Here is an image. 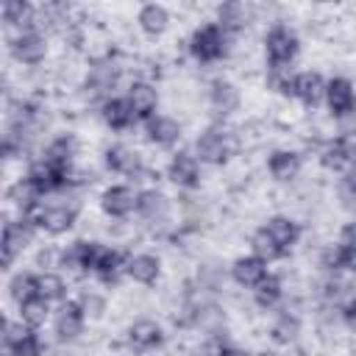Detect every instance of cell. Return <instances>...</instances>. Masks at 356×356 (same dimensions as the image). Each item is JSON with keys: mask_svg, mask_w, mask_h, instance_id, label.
<instances>
[{"mask_svg": "<svg viewBox=\"0 0 356 356\" xmlns=\"http://www.w3.org/2000/svg\"><path fill=\"white\" fill-rule=\"evenodd\" d=\"M231 153H234V142L220 128L203 131L197 136V142H195V159L197 161H206V164H225Z\"/></svg>", "mask_w": 356, "mask_h": 356, "instance_id": "obj_4", "label": "cell"}, {"mask_svg": "<svg viewBox=\"0 0 356 356\" xmlns=\"http://www.w3.org/2000/svg\"><path fill=\"white\" fill-rule=\"evenodd\" d=\"M11 56L19 64H39L47 56V42L36 28H25L17 39H11Z\"/></svg>", "mask_w": 356, "mask_h": 356, "instance_id": "obj_10", "label": "cell"}, {"mask_svg": "<svg viewBox=\"0 0 356 356\" xmlns=\"http://www.w3.org/2000/svg\"><path fill=\"white\" fill-rule=\"evenodd\" d=\"M250 356H267V353H250Z\"/></svg>", "mask_w": 356, "mask_h": 356, "instance_id": "obj_45", "label": "cell"}, {"mask_svg": "<svg viewBox=\"0 0 356 356\" xmlns=\"http://www.w3.org/2000/svg\"><path fill=\"white\" fill-rule=\"evenodd\" d=\"M78 303H81V309H83L86 317H100V312H103V300L97 295H83Z\"/></svg>", "mask_w": 356, "mask_h": 356, "instance_id": "obj_42", "label": "cell"}, {"mask_svg": "<svg viewBox=\"0 0 356 356\" xmlns=\"http://www.w3.org/2000/svg\"><path fill=\"white\" fill-rule=\"evenodd\" d=\"M47 317H50V303L44 300V298H31V300H25V303H19V323H25L28 328H39V325H44L47 323Z\"/></svg>", "mask_w": 356, "mask_h": 356, "instance_id": "obj_31", "label": "cell"}, {"mask_svg": "<svg viewBox=\"0 0 356 356\" xmlns=\"http://www.w3.org/2000/svg\"><path fill=\"white\" fill-rule=\"evenodd\" d=\"M100 117L111 131H125L136 122V114L125 97H106L100 106Z\"/></svg>", "mask_w": 356, "mask_h": 356, "instance_id": "obj_18", "label": "cell"}, {"mask_svg": "<svg viewBox=\"0 0 356 356\" xmlns=\"http://www.w3.org/2000/svg\"><path fill=\"white\" fill-rule=\"evenodd\" d=\"M75 217H78V209L72 203H47V206L42 203V206H36L31 214H25L19 220L31 222L36 231H47V234L58 236V234L72 228Z\"/></svg>", "mask_w": 356, "mask_h": 356, "instance_id": "obj_2", "label": "cell"}, {"mask_svg": "<svg viewBox=\"0 0 356 356\" xmlns=\"http://www.w3.org/2000/svg\"><path fill=\"white\" fill-rule=\"evenodd\" d=\"M261 228L273 236V242L281 248L284 256H286V253L298 245V239H300V225H298L292 217H286V214H275V217H270Z\"/></svg>", "mask_w": 356, "mask_h": 356, "instance_id": "obj_16", "label": "cell"}, {"mask_svg": "<svg viewBox=\"0 0 356 356\" xmlns=\"http://www.w3.org/2000/svg\"><path fill=\"white\" fill-rule=\"evenodd\" d=\"M209 103L220 117H228L239 108V89L231 81H214L209 89Z\"/></svg>", "mask_w": 356, "mask_h": 356, "instance_id": "obj_25", "label": "cell"}, {"mask_svg": "<svg viewBox=\"0 0 356 356\" xmlns=\"http://www.w3.org/2000/svg\"><path fill=\"white\" fill-rule=\"evenodd\" d=\"M117 78H120V70H117L114 64L103 61V64H95V67L89 70V81H86V86L95 89V92H100V95H106V92L117 83Z\"/></svg>", "mask_w": 356, "mask_h": 356, "instance_id": "obj_32", "label": "cell"}, {"mask_svg": "<svg viewBox=\"0 0 356 356\" xmlns=\"http://www.w3.org/2000/svg\"><path fill=\"white\" fill-rule=\"evenodd\" d=\"M136 22H139V28H142L147 36H161V33L167 31V25H170V14H167V8L159 6V3H145V6L139 8V14H136Z\"/></svg>", "mask_w": 356, "mask_h": 356, "instance_id": "obj_27", "label": "cell"}, {"mask_svg": "<svg viewBox=\"0 0 356 356\" xmlns=\"http://www.w3.org/2000/svg\"><path fill=\"white\" fill-rule=\"evenodd\" d=\"M300 50L298 33L289 25H273L264 36V56H267V67H289L295 61Z\"/></svg>", "mask_w": 356, "mask_h": 356, "instance_id": "obj_3", "label": "cell"}, {"mask_svg": "<svg viewBox=\"0 0 356 356\" xmlns=\"http://www.w3.org/2000/svg\"><path fill=\"white\" fill-rule=\"evenodd\" d=\"M125 100L131 103L136 120H145V122H147L150 117H156V108H159V92H156L147 81H134V83L128 86V92H125Z\"/></svg>", "mask_w": 356, "mask_h": 356, "instance_id": "obj_14", "label": "cell"}, {"mask_svg": "<svg viewBox=\"0 0 356 356\" xmlns=\"http://www.w3.org/2000/svg\"><path fill=\"white\" fill-rule=\"evenodd\" d=\"M136 211H139V217H142L145 222L156 225V222H164V220H167V214H170V200H167V195L159 192V189H145V192H139V206H136Z\"/></svg>", "mask_w": 356, "mask_h": 356, "instance_id": "obj_20", "label": "cell"}, {"mask_svg": "<svg viewBox=\"0 0 356 356\" xmlns=\"http://www.w3.org/2000/svg\"><path fill=\"white\" fill-rule=\"evenodd\" d=\"M250 248H253V256H259L261 261H275V259L284 256L281 248L273 242V236H270L264 228H259V231L250 236Z\"/></svg>", "mask_w": 356, "mask_h": 356, "instance_id": "obj_38", "label": "cell"}, {"mask_svg": "<svg viewBox=\"0 0 356 356\" xmlns=\"http://www.w3.org/2000/svg\"><path fill=\"white\" fill-rule=\"evenodd\" d=\"M3 19H6L8 25H17V28L31 25V19H33V6L25 3V0H6V3H3Z\"/></svg>", "mask_w": 356, "mask_h": 356, "instance_id": "obj_37", "label": "cell"}, {"mask_svg": "<svg viewBox=\"0 0 356 356\" xmlns=\"http://www.w3.org/2000/svg\"><path fill=\"white\" fill-rule=\"evenodd\" d=\"M75 150H78V142L72 136H56L47 150H44V159L64 167V170H72V159H75Z\"/></svg>", "mask_w": 356, "mask_h": 356, "instance_id": "obj_30", "label": "cell"}, {"mask_svg": "<svg viewBox=\"0 0 356 356\" xmlns=\"http://www.w3.org/2000/svg\"><path fill=\"white\" fill-rule=\"evenodd\" d=\"M106 167L120 175H136L142 170V156L125 145H111L106 150Z\"/></svg>", "mask_w": 356, "mask_h": 356, "instance_id": "obj_24", "label": "cell"}, {"mask_svg": "<svg viewBox=\"0 0 356 356\" xmlns=\"http://www.w3.org/2000/svg\"><path fill=\"white\" fill-rule=\"evenodd\" d=\"M128 259H131V256H125L122 250H114V248H106V245H103L100 259H97V264H95V270H92V273H95L103 284H117V281H120V275H125Z\"/></svg>", "mask_w": 356, "mask_h": 356, "instance_id": "obj_19", "label": "cell"}, {"mask_svg": "<svg viewBox=\"0 0 356 356\" xmlns=\"http://www.w3.org/2000/svg\"><path fill=\"white\" fill-rule=\"evenodd\" d=\"M145 125H147V139L159 147H172L181 139V125L167 114H156Z\"/></svg>", "mask_w": 356, "mask_h": 356, "instance_id": "obj_23", "label": "cell"}, {"mask_svg": "<svg viewBox=\"0 0 356 356\" xmlns=\"http://www.w3.org/2000/svg\"><path fill=\"white\" fill-rule=\"evenodd\" d=\"M320 161H323V167H325V170L348 172V170L356 164V136L345 134V136L331 139V142L323 147Z\"/></svg>", "mask_w": 356, "mask_h": 356, "instance_id": "obj_6", "label": "cell"}, {"mask_svg": "<svg viewBox=\"0 0 356 356\" xmlns=\"http://www.w3.org/2000/svg\"><path fill=\"white\" fill-rule=\"evenodd\" d=\"M167 178L175 184V186H184V189H195L200 184V161L192 156V153H175L167 164Z\"/></svg>", "mask_w": 356, "mask_h": 356, "instance_id": "obj_13", "label": "cell"}, {"mask_svg": "<svg viewBox=\"0 0 356 356\" xmlns=\"http://www.w3.org/2000/svg\"><path fill=\"white\" fill-rule=\"evenodd\" d=\"M267 170H270V175L275 181L286 184V181L298 178V172H300V156L295 150H273L270 159H267Z\"/></svg>", "mask_w": 356, "mask_h": 356, "instance_id": "obj_26", "label": "cell"}, {"mask_svg": "<svg viewBox=\"0 0 356 356\" xmlns=\"http://www.w3.org/2000/svg\"><path fill=\"white\" fill-rule=\"evenodd\" d=\"M8 353H11V356H42V339H39V334H36L33 328H28L25 337L17 339V342L8 348Z\"/></svg>", "mask_w": 356, "mask_h": 356, "instance_id": "obj_40", "label": "cell"}, {"mask_svg": "<svg viewBox=\"0 0 356 356\" xmlns=\"http://www.w3.org/2000/svg\"><path fill=\"white\" fill-rule=\"evenodd\" d=\"M159 273H161V261L153 253H136V256L128 259V267H125V275L136 284H145V286L156 284Z\"/></svg>", "mask_w": 356, "mask_h": 356, "instance_id": "obj_21", "label": "cell"}, {"mask_svg": "<svg viewBox=\"0 0 356 356\" xmlns=\"http://www.w3.org/2000/svg\"><path fill=\"white\" fill-rule=\"evenodd\" d=\"M281 295H284V289H281V278L278 275H267L256 289H253V298H256V303L261 306V309H270V306H275L278 300H281Z\"/></svg>", "mask_w": 356, "mask_h": 356, "instance_id": "obj_35", "label": "cell"}, {"mask_svg": "<svg viewBox=\"0 0 356 356\" xmlns=\"http://www.w3.org/2000/svg\"><path fill=\"white\" fill-rule=\"evenodd\" d=\"M228 50H231V33L217 22H206V25L195 28V33L189 39V53L200 64L220 61L228 56Z\"/></svg>", "mask_w": 356, "mask_h": 356, "instance_id": "obj_1", "label": "cell"}, {"mask_svg": "<svg viewBox=\"0 0 356 356\" xmlns=\"http://www.w3.org/2000/svg\"><path fill=\"white\" fill-rule=\"evenodd\" d=\"M270 273H267V261H261L259 256H239L234 264H231V278L239 284V286H245V289H256L264 278H267Z\"/></svg>", "mask_w": 356, "mask_h": 356, "instance_id": "obj_15", "label": "cell"}, {"mask_svg": "<svg viewBox=\"0 0 356 356\" xmlns=\"http://www.w3.org/2000/svg\"><path fill=\"white\" fill-rule=\"evenodd\" d=\"M36 281H39V298H44L47 303H53V300L56 303H64L67 284H64L61 275H56V273H39Z\"/></svg>", "mask_w": 356, "mask_h": 356, "instance_id": "obj_34", "label": "cell"}, {"mask_svg": "<svg viewBox=\"0 0 356 356\" xmlns=\"http://www.w3.org/2000/svg\"><path fill=\"white\" fill-rule=\"evenodd\" d=\"M298 331H300V323H298V317H292V314H281V317L273 323V328H270V334H273V339H275L278 345H289V342L298 337Z\"/></svg>", "mask_w": 356, "mask_h": 356, "instance_id": "obj_39", "label": "cell"}, {"mask_svg": "<svg viewBox=\"0 0 356 356\" xmlns=\"http://www.w3.org/2000/svg\"><path fill=\"white\" fill-rule=\"evenodd\" d=\"M70 172H72V170H64V167H58V164H53V161H47V159L42 156V159H36V161L28 167L25 178H28L42 195H53V192H58V189H64V186L70 184Z\"/></svg>", "mask_w": 356, "mask_h": 356, "instance_id": "obj_5", "label": "cell"}, {"mask_svg": "<svg viewBox=\"0 0 356 356\" xmlns=\"http://www.w3.org/2000/svg\"><path fill=\"white\" fill-rule=\"evenodd\" d=\"M342 320H345V325H348L350 331H356V298L342 306Z\"/></svg>", "mask_w": 356, "mask_h": 356, "instance_id": "obj_44", "label": "cell"}, {"mask_svg": "<svg viewBox=\"0 0 356 356\" xmlns=\"http://www.w3.org/2000/svg\"><path fill=\"white\" fill-rule=\"evenodd\" d=\"M325 83L328 81H323L320 72H312V70L298 72L295 75V97L306 106H317L320 100H325Z\"/></svg>", "mask_w": 356, "mask_h": 356, "instance_id": "obj_22", "label": "cell"}, {"mask_svg": "<svg viewBox=\"0 0 356 356\" xmlns=\"http://www.w3.org/2000/svg\"><path fill=\"white\" fill-rule=\"evenodd\" d=\"M100 250L103 245L100 242H86V239H78L72 242L64 253H61V267L72 270V273H92L97 259H100Z\"/></svg>", "mask_w": 356, "mask_h": 356, "instance_id": "obj_9", "label": "cell"}, {"mask_svg": "<svg viewBox=\"0 0 356 356\" xmlns=\"http://www.w3.org/2000/svg\"><path fill=\"white\" fill-rule=\"evenodd\" d=\"M320 264L325 267V270H331V273H339V270H348V250L337 242V245H328L325 250H323V256H320Z\"/></svg>", "mask_w": 356, "mask_h": 356, "instance_id": "obj_41", "label": "cell"}, {"mask_svg": "<svg viewBox=\"0 0 356 356\" xmlns=\"http://www.w3.org/2000/svg\"><path fill=\"white\" fill-rule=\"evenodd\" d=\"M248 6L245 3H222L217 6V25H222L228 33H236L248 25Z\"/></svg>", "mask_w": 356, "mask_h": 356, "instance_id": "obj_29", "label": "cell"}, {"mask_svg": "<svg viewBox=\"0 0 356 356\" xmlns=\"http://www.w3.org/2000/svg\"><path fill=\"white\" fill-rule=\"evenodd\" d=\"M33 225L19 220V222H6L3 225V267H11V261L31 245L33 239Z\"/></svg>", "mask_w": 356, "mask_h": 356, "instance_id": "obj_11", "label": "cell"}, {"mask_svg": "<svg viewBox=\"0 0 356 356\" xmlns=\"http://www.w3.org/2000/svg\"><path fill=\"white\" fill-rule=\"evenodd\" d=\"M339 245L345 250H353L356 253V222H348L342 231H339Z\"/></svg>", "mask_w": 356, "mask_h": 356, "instance_id": "obj_43", "label": "cell"}, {"mask_svg": "<svg viewBox=\"0 0 356 356\" xmlns=\"http://www.w3.org/2000/svg\"><path fill=\"white\" fill-rule=\"evenodd\" d=\"M136 206H139V192L134 186H128V184H114L100 195V209L108 217H117V220L134 214Z\"/></svg>", "mask_w": 356, "mask_h": 356, "instance_id": "obj_8", "label": "cell"}, {"mask_svg": "<svg viewBox=\"0 0 356 356\" xmlns=\"http://www.w3.org/2000/svg\"><path fill=\"white\" fill-rule=\"evenodd\" d=\"M8 200L19 209V217H25V214H31L36 206H42V192H39L28 178H19L17 184H11Z\"/></svg>", "mask_w": 356, "mask_h": 356, "instance_id": "obj_28", "label": "cell"}, {"mask_svg": "<svg viewBox=\"0 0 356 356\" xmlns=\"http://www.w3.org/2000/svg\"><path fill=\"white\" fill-rule=\"evenodd\" d=\"M161 342H164V331H161V325H159L156 320L142 317V320H136V323L128 328V345H131L134 350H139V353H147V350L159 348Z\"/></svg>", "mask_w": 356, "mask_h": 356, "instance_id": "obj_17", "label": "cell"}, {"mask_svg": "<svg viewBox=\"0 0 356 356\" xmlns=\"http://www.w3.org/2000/svg\"><path fill=\"white\" fill-rule=\"evenodd\" d=\"M83 323H86V314H83V309H81L78 300H64V303H58V309H56V314H53V328H56V337H58L61 342L78 339L81 331H83Z\"/></svg>", "mask_w": 356, "mask_h": 356, "instance_id": "obj_7", "label": "cell"}, {"mask_svg": "<svg viewBox=\"0 0 356 356\" xmlns=\"http://www.w3.org/2000/svg\"><path fill=\"white\" fill-rule=\"evenodd\" d=\"M267 86L284 97H295V75L289 67H267Z\"/></svg>", "mask_w": 356, "mask_h": 356, "instance_id": "obj_36", "label": "cell"}, {"mask_svg": "<svg viewBox=\"0 0 356 356\" xmlns=\"http://www.w3.org/2000/svg\"><path fill=\"white\" fill-rule=\"evenodd\" d=\"M325 103L334 117H348L356 108V89L348 78H331L325 83Z\"/></svg>", "mask_w": 356, "mask_h": 356, "instance_id": "obj_12", "label": "cell"}, {"mask_svg": "<svg viewBox=\"0 0 356 356\" xmlns=\"http://www.w3.org/2000/svg\"><path fill=\"white\" fill-rule=\"evenodd\" d=\"M8 295L17 300V306L25 303V300H31V298H36V295H39V281H36V275H33V273H17V275L8 281Z\"/></svg>", "mask_w": 356, "mask_h": 356, "instance_id": "obj_33", "label": "cell"}]
</instances>
